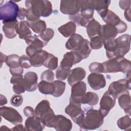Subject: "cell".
I'll return each instance as SVG.
<instances>
[{
  "mask_svg": "<svg viewBox=\"0 0 131 131\" xmlns=\"http://www.w3.org/2000/svg\"><path fill=\"white\" fill-rule=\"evenodd\" d=\"M103 45L106 50V55L108 59L124 56L130 49V36L124 34L117 38L105 40Z\"/></svg>",
  "mask_w": 131,
  "mask_h": 131,
  "instance_id": "1",
  "label": "cell"
},
{
  "mask_svg": "<svg viewBox=\"0 0 131 131\" xmlns=\"http://www.w3.org/2000/svg\"><path fill=\"white\" fill-rule=\"evenodd\" d=\"M103 66V73L122 72L128 74L131 71V64L129 60L124 56H117L109 59L102 63Z\"/></svg>",
  "mask_w": 131,
  "mask_h": 131,
  "instance_id": "2",
  "label": "cell"
},
{
  "mask_svg": "<svg viewBox=\"0 0 131 131\" xmlns=\"http://www.w3.org/2000/svg\"><path fill=\"white\" fill-rule=\"evenodd\" d=\"M104 117L99 110L90 108L85 113L80 128L83 130H93L98 128L103 124Z\"/></svg>",
  "mask_w": 131,
  "mask_h": 131,
  "instance_id": "3",
  "label": "cell"
},
{
  "mask_svg": "<svg viewBox=\"0 0 131 131\" xmlns=\"http://www.w3.org/2000/svg\"><path fill=\"white\" fill-rule=\"evenodd\" d=\"M35 116L38 118L45 126L52 128L55 118V115L50 107V103L47 100H42L36 105Z\"/></svg>",
  "mask_w": 131,
  "mask_h": 131,
  "instance_id": "4",
  "label": "cell"
},
{
  "mask_svg": "<svg viewBox=\"0 0 131 131\" xmlns=\"http://www.w3.org/2000/svg\"><path fill=\"white\" fill-rule=\"evenodd\" d=\"M25 6L38 17H48L52 12V4L48 1L27 0L25 1Z\"/></svg>",
  "mask_w": 131,
  "mask_h": 131,
  "instance_id": "5",
  "label": "cell"
},
{
  "mask_svg": "<svg viewBox=\"0 0 131 131\" xmlns=\"http://www.w3.org/2000/svg\"><path fill=\"white\" fill-rule=\"evenodd\" d=\"M19 8L13 1H7L0 8V19L3 24L16 20Z\"/></svg>",
  "mask_w": 131,
  "mask_h": 131,
  "instance_id": "6",
  "label": "cell"
},
{
  "mask_svg": "<svg viewBox=\"0 0 131 131\" xmlns=\"http://www.w3.org/2000/svg\"><path fill=\"white\" fill-rule=\"evenodd\" d=\"M64 112L79 127L81 126L85 112L81 107V104L70 102L69 104L66 107Z\"/></svg>",
  "mask_w": 131,
  "mask_h": 131,
  "instance_id": "7",
  "label": "cell"
},
{
  "mask_svg": "<svg viewBox=\"0 0 131 131\" xmlns=\"http://www.w3.org/2000/svg\"><path fill=\"white\" fill-rule=\"evenodd\" d=\"M101 17L106 24L115 26L117 28L118 33H123L127 29L126 23L123 21L116 14L110 10H108L106 13Z\"/></svg>",
  "mask_w": 131,
  "mask_h": 131,
  "instance_id": "8",
  "label": "cell"
},
{
  "mask_svg": "<svg viewBox=\"0 0 131 131\" xmlns=\"http://www.w3.org/2000/svg\"><path fill=\"white\" fill-rule=\"evenodd\" d=\"M116 97L109 91L104 93L100 101L99 111L105 117L115 106Z\"/></svg>",
  "mask_w": 131,
  "mask_h": 131,
  "instance_id": "9",
  "label": "cell"
},
{
  "mask_svg": "<svg viewBox=\"0 0 131 131\" xmlns=\"http://www.w3.org/2000/svg\"><path fill=\"white\" fill-rule=\"evenodd\" d=\"M25 40L28 45L26 49V52L29 57L36 52L42 50L45 46L42 41L39 38L38 36L36 35H29L25 39Z\"/></svg>",
  "mask_w": 131,
  "mask_h": 131,
  "instance_id": "10",
  "label": "cell"
},
{
  "mask_svg": "<svg viewBox=\"0 0 131 131\" xmlns=\"http://www.w3.org/2000/svg\"><path fill=\"white\" fill-rule=\"evenodd\" d=\"M1 115L6 120L13 125L20 124L23 122V117L14 108L7 106H2L0 108Z\"/></svg>",
  "mask_w": 131,
  "mask_h": 131,
  "instance_id": "11",
  "label": "cell"
},
{
  "mask_svg": "<svg viewBox=\"0 0 131 131\" xmlns=\"http://www.w3.org/2000/svg\"><path fill=\"white\" fill-rule=\"evenodd\" d=\"M130 90V79H121L112 82L108 88V91L117 97L120 94Z\"/></svg>",
  "mask_w": 131,
  "mask_h": 131,
  "instance_id": "12",
  "label": "cell"
},
{
  "mask_svg": "<svg viewBox=\"0 0 131 131\" xmlns=\"http://www.w3.org/2000/svg\"><path fill=\"white\" fill-rule=\"evenodd\" d=\"M80 1H61L60 10L61 12L69 16L74 15L78 13L80 11Z\"/></svg>",
  "mask_w": 131,
  "mask_h": 131,
  "instance_id": "13",
  "label": "cell"
},
{
  "mask_svg": "<svg viewBox=\"0 0 131 131\" xmlns=\"http://www.w3.org/2000/svg\"><path fill=\"white\" fill-rule=\"evenodd\" d=\"M82 60V57L77 52L72 51L63 55L59 66L70 70L73 65L80 62Z\"/></svg>",
  "mask_w": 131,
  "mask_h": 131,
  "instance_id": "14",
  "label": "cell"
},
{
  "mask_svg": "<svg viewBox=\"0 0 131 131\" xmlns=\"http://www.w3.org/2000/svg\"><path fill=\"white\" fill-rule=\"evenodd\" d=\"M86 85L83 81H79L75 83L72 86L71 95L70 97V102L80 103L81 97L85 93Z\"/></svg>",
  "mask_w": 131,
  "mask_h": 131,
  "instance_id": "15",
  "label": "cell"
},
{
  "mask_svg": "<svg viewBox=\"0 0 131 131\" xmlns=\"http://www.w3.org/2000/svg\"><path fill=\"white\" fill-rule=\"evenodd\" d=\"M88 82L91 88L98 90L105 86L106 80L103 75L100 73H92L88 77Z\"/></svg>",
  "mask_w": 131,
  "mask_h": 131,
  "instance_id": "16",
  "label": "cell"
},
{
  "mask_svg": "<svg viewBox=\"0 0 131 131\" xmlns=\"http://www.w3.org/2000/svg\"><path fill=\"white\" fill-rule=\"evenodd\" d=\"M52 127L57 131H69L72 129V124L70 119L61 115L55 116Z\"/></svg>",
  "mask_w": 131,
  "mask_h": 131,
  "instance_id": "17",
  "label": "cell"
},
{
  "mask_svg": "<svg viewBox=\"0 0 131 131\" xmlns=\"http://www.w3.org/2000/svg\"><path fill=\"white\" fill-rule=\"evenodd\" d=\"M38 77L34 72H28L24 76V82L26 91H35L38 87Z\"/></svg>",
  "mask_w": 131,
  "mask_h": 131,
  "instance_id": "18",
  "label": "cell"
},
{
  "mask_svg": "<svg viewBox=\"0 0 131 131\" xmlns=\"http://www.w3.org/2000/svg\"><path fill=\"white\" fill-rule=\"evenodd\" d=\"M86 75L85 70L81 67L74 68L70 71L68 76V82L69 84L72 86L76 82L83 80Z\"/></svg>",
  "mask_w": 131,
  "mask_h": 131,
  "instance_id": "19",
  "label": "cell"
},
{
  "mask_svg": "<svg viewBox=\"0 0 131 131\" xmlns=\"http://www.w3.org/2000/svg\"><path fill=\"white\" fill-rule=\"evenodd\" d=\"M120 107L124 111L125 113L130 116L131 111V99L128 91H126L120 95L117 98Z\"/></svg>",
  "mask_w": 131,
  "mask_h": 131,
  "instance_id": "20",
  "label": "cell"
},
{
  "mask_svg": "<svg viewBox=\"0 0 131 131\" xmlns=\"http://www.w3.org/2000/svg\"><path fill=\"white\" fill-rule=\"evenodd\" d=\"M45 127L43 123L35 116L28 117L25 121V128L27 130L41 131Z\"/></svg>",
  "mask_w": 131,
  "mask_h": 131,
  "instance_id": "21",
  "label": "cell"
},
{
  "mask_svg": "<svg viewBox=\"0 0 131 131\" xmlns=\"http://www.w3.org/2000/svg\"><path fill=\"white\" fill-rule=\"evenodd\" d=\"M80 8L79 12L84 18L90 20L93 18L94 8L93 4V1L86 0L80 1Z\"/></svg>",
  "mask_w": 131,
  "mask_h": 131,
  "instance_id": "22",
  "label": "cell"
},
{
  "mask_svg": "<svg viewBox=\"0 0 131 131\" xmlns=\"http://www.w3.org/2000/svg\"><path fill=\"white\" fill-rule=\"evenodd\" d=\"M84 40V38L79 34H74L72 35L66 43L67 49L74 51H77L81 47Z\"/></svg>",
  "mask_w": 131,
  "mask_h": 131,
  "instance_id": "23",
  "label": "cell"
},
{
  "mask_svg": "<svg viewBox=\"0 0 131 131\" xmlns=\"http://www.w3.org/2000/svg\"><path fill=\"white\" fill-rule=\"evenodd\" d=\"M118 34V31L114 26L105 24L101 26L99 35L103 38L104 41L109 39L115 38Z\"/></svg>",
  "mask_w": 131,
  "mask_h": 131,
  "instance_id": "24",
  "label": "cell"
},
{
  "mask_svg": "<svg viewBox=\"0 0 131 131\" xmlns=\"http://www.w3.org/2000/svg\"><path fill=\"white\" fill-rule=\"evenodd\" d=\"M48 54L49 53L43 50L36 52L30 57L31 66L34 67H39L43 65Z\"/></svg>",
  "mask_w": 131,
  "mask_h": 131,
  "instance_id": "25",
  "label": "cell"
},
{
  "mask_svg": "<svg viewBox=\"0 0 131 131\" xmlns=\"http://www.w3.org/2000/svg\"><path fill=\"white\" fill-rule=\"evenodd\" d=\"M10 83L13 84V91L16 94H20L25 92L24 77L22 75L12 76L10 79Z\"/></svg>",
  "mask_w": 131,
  "mask_h": 131,
  "instance_id": "26",
  "label": "cell"
},
{
  "mask_svg": "<svg viewBox=\"0 0 131 131\" xmlns=\"http://www.w3.org/2000/svg\"><path fill=\"white\" fill-rule=\"evenodd\" d=\"M18 20L16 19L14 21L4 23L3 26V31L5 36L7 38L11 39L14 38L17 34L16 27Z\"/></svg>",
  "mask_w": 131,
  "mask_h": 131,
  "instance_id": "27",
  "label": "cell"
},
{
  "mask_svg": "<svg viewBox=\"0 0 131 131\" xmlns=\"http://www.w3.org/2000/svg\"><path fill=\"white\" fill-rule=\"evenodd\" d=\"M16 32L18 34L19 38L21 39H25L27 36L32 35V32L28 23L26 20L18 22L16 27Z\"/></svg>",
  "mask_w": 131,
  "mask_h": 131,
  "instance_id": "28",
  "label": "cell"
},
{
  "mask_svg": "<svg viewBox=\"0 0 131 131\" xmlns=\"http://www.w3.org/2000/svg\"><path fill=\"white\" fill-rule=\"evenodd\" d=\"M101 26V25L94 18H93L90 20L86 27V32L90 39L94 36L99 35Z\"/></svg>",
  "mask_w": 131,
  "mask_h": 131,
  "instance_id": "29",
  "label": "cell"
},
{
  "mask_svg": "<svg viewBox=\"0 0 131 131\" xmlns=\"http://www.w3.org/2000/svg\"><path fill=\"white\" fill-rule=\"evenodd\" d=\"M58 30L64 37H69L75 34L76 26L75 23L71 21L59 27Z\"/></svg>",
  "mask_w": 131,
  "mask_h": 131,
  "instance_id": "30",
  "label": "cell"
},
{
  "mask_svg": "<svg viewBox=\"0 0 131 131\" xmlns=\"http://www.w3.org/2000/svg\"><path fill=\"white\" fill-rule=\"evenodd\" d=\"M99 101V97L97 94L94 92H89L85 93L80 98L81 104H86L89 105H95Z\"/></svg>",
  "mask_w": 131,
  "mask_h": 131,
  "instance_id": "31",
  "label": "cell"
},
{
  "mask_svg": "<svg viewBox=\"0 0 131 131\" xmlns=\"http://www.w3.org/2000/svg\"><path fill=\"white\" fill-rule=\"evenodd\" d=\"M94 10H96L99 15L102 17L107 11L108 7L111 4L110 1H93Z\"/></svg>",
  "mask_w": 131,
  "mask_h": 131,
  "instance_id": "32",
  "label": "cell"
},
{
  "mask_svg": "<svg viewBox=\"0 0 131 131\" xmlns=\"http://www.w3.org/2000/svg\"><path fill=\"white\" fill-rule=\"evenodd\" d=\"M39 91L45 95H52L54 91V86L52 82L41 80L38 84Z\"/></svg>",
  "mask_w": 131,
  "mask_h": 131,
  "instance_id": "33",
  "label": "cell"
},
{
  "mask_svg": "<svg viewBox=\"0 0 131 131\" xmlns=\"http://www.w3.org/2000/svg\"><path fill=\"white\" fill-rule=\"evenodd\" d=\"M30 28L37 34H41L46 29V24L45 21L39 19L33 22H28Z\"/></svg>",
  "mask_w": 131,
  "mask_h": 131,
  "instance_id": "34",
  "label": "cell"
},
{
  "mask_svg": "<svg viewBox=\"0 0 131 131\" xmlns=\"http://www.w3.org/2000/svg\"><path fill=\"white\" fill-rule=\"evenodd\" d=\"M91 51L92 49L90 47V41L88 39H84V40L81 47L76 52H77L82 57V59H84L89 56Z\"/></svg>",
  "mask_w": 131,
  "mask_h": 131,
  "instance_id": "35",
  "label": "cell"
},
{
  "mask_svg": "<svg viewBox=\"0 0 131 131\" xmlns=\"http://www.w3.org/2000/svg\"><path fill=\"white\" fill-rule=\"evenodd\" d=\"M20 57L16 54H11L7 56L6 63L9 69H16L21 67L19 63Z\"/></svg>",
  "mask_w": 131,
  "mask_h": 131,
  "instance_id": "36",
  "label": "cell"
},
{
  "mask_svg": "<svg viewBox=\"0 0 131 131\" xmlns=\"http://www.w3.org/2000/svg\"><path fill=\"white\" fill-rule=\"evenodd\" d=\"M58 58L53 54L49 53L45 61L43 66L50 70H54L58 67Z\"/></svg>",
  "mask_w": 131,
  "mask_h": 131,
  "instance_id": "37",
  "label": "cell"
},
{
  "mask_svg": "<svg viewBox=\"0 0 131 131\" xmlns=\"http://www.w3.org/2000/svg\"><path fill=\"white\" fill-rule=\"evenodd\" d=\"M52 83L54 86V91L52 95L55 97L61 96L64 92L66 85V83L59 80H55Z\"/></svg>",
  "mask_w": 131,
  "mask_h": 131,
  "instance_id": "38",
  "label": "cell"
},
{
  "mask_svg": "<svg viewBox=\"0 0 131 131\" xmlns=\"http://www.w3.org/2000/svg\"><path fill=\"white\" fill-rule=\"evenodd\" d=\"M69 18L72 20V21H73L75 24H77L78 25L83 27H86L89 22L90 21L86 18L83 17L81 15L79 12L74 15L69 16Z\"/></svg>",
  "mask_w": 131,
  "mask_h": 131,
  "instance_id": "39",
  "label": "cell"
},
{
  "mask_svg": "<svg viewBox=\"0 0 131 131\" xmlns=\"http://www.w3.org/2000/svg\"><path fill=\"white\" fill-rule=\"evenodd\" d=\"M117 125L121 129L126 130L130 128L131 126L130 118L129 116L125 115L120 118L117 121Z\"/></svg>",
  "mask_w": 131,
  "mask_h": 131,
  "instance_id": "40",
  "label": "cell"
},
{
  "mask_svg": "<svg viewBox=\"0 0 131 131\" xmlns=\"http://www.w3.org/2000/svg\"><path fill=\"white\" fill-rule=\"evenodd\" d=\"M54 35V31L51 28H47L44 32L40 34L38 37L43 42L44 46H46L48 42L53 38Z\"/></svg>",
  "mask_w": 131,
  "mask_h": 131,
  "instance_id": "41",
  "label": "cell"
},
{
  "mask_svg": "<svg viewBox=\"0 0 131 131\" xmlns=\"http://www.w3.org/2000/svg\"><path fill=\"white\" fill-rule=\"evenodd\" d=\"M90 44L92 49L98 50L103 46L104 40L99 35H97L91 38Z\"/></svg>",
  "mask_w": 131,
  "mask_h": 131,
  "instance_id": "42",
  "label": "cell"
},
{
  "mask_svg": "<svg viewBox=\"0 0 131 131\" xmlns=\"http://www.w3.org/2000/svg\"><path fill=\"white\" fill-rule=\"evenodd\" d=\"M70 70L59 67L56 71V77L59 80H64L68 76Z\"/></svg>",
  "mask_w": 131,
  "mask_h": 131,
  "instance_id": "43",
  "label": "cell"
},
{
  "mask_svg": "<svg viewBox=\"0 0 131 131\" xmlns=\"http://www.w3.org/2000/svg\"><path fill=\"white\" fill-rule=\"evenodd\" d=\"M89 69L91 73H103L104 71L103 64L97 62L91 63L89 65Z\"/></svg>",
  "mask_w": 131,
  "mask_h": 131,
  "instance_id": "44",
  "label": "cell"
},
{
  "mask_svg": "<svg viewBox=\"0 0 131 131\" xmlns=\"http://www.w3.org/2000/svg\"><path fill=\"white\" fill-rule=\"evenodd\" d=\"M41 80H45L49 82H52L54 79V74L50 70H47L43 72L40 75Z\"/></svg>",
  "mask_w": 131,
  "mask_h": 131,
  "instance_id": "45",
  "label": "cell"
},
{
  "mask_svg": "<svg viewBox=\"0 0 131 131\" xmlns=\"http://www.w3.org/2000/svg\"><path fill=\"white\" fill-rule=\"evenodd\" d=\"M19 63L20 66L25 69H28L32 67L30 57L25 55L21 56L19 59Z\"/></svg>",
  "mask_w": 131,
  "mask_h": 131,
  "instance_id": "46",
  "label": "cell"
},
{
  "mask_svg": "<svg viewBox=\"0 0 131 131\" xmlns=\"http://www.w3.org/2000/svg\"><path fill=\"white\" fill-rule=\"evenodd\" d=\"M23 102V97L22 95L19 94L14 95L10 99L11 105L15 107H18L21 105Z\"/></svg>",
  "mask_w": 131,
  "mask_h": 131,
  "instance_id": "47",
  "label": "cell"
},
{
  "mask_svg": "<svg viewBox=\"0 0 131 131\" xmlns=\"http://www.w3.org/2000/svg\"><path fill=\"white\" fill-rule=\"evenodd\" d=\"M26 17L27 19V21L28 22H33L39 19V17L36 16L31 10L28 9Z\"/></svg>",
  "mask_w": 131,
  "mask_h": 131,
  "instance_id": "48",
  "label": "cell"
},
{
  "mask_svg": "<svg viewBox=\"0 0 131 131\" xmlns=\"http://www.w3.org/2000/svg\"><path fill=\"white\" fill-rule=\"evenodd\" d=\"M24 114L25 116L29 117L34 116L35 115V111L33 108L29 106H27L24 108Z\"/></svg>",
  "mask_w": 131,
  "mask_h": 131,
  "instance_id": "49",
  "label": "cell"
},
{
  "mask_svg": "<svg viewBox=\"0 0 131 131\" xmlns=\"http://www.w3.org/2000/svg\"><path fill=\"white\" fill-rule=\"evenodd\" d=\"M119 5L122 9L126 10L130 8V1H120Z\"/></svg>",
  "mask_w": 131,
  "mask_h": 131,
  "instance_id": "50",
  "label": "cell"
},
{
  "mask_svg": "<svg viewBox=\"0 0 131 131\" xmlns=\"http://www.w3.org/2000/svg\"><path fill=\"white\" fill-rule=\"evenodd\" d=\"M27 9H25L24 8H20L18 14V18L20 20H23L26 17L27 14Z\"/></svg>",
  "mask_w": 131,
  "mask_h": 131,
  "instance_id": "51",
  "label": "cell"
},
{
  "mask_svg": "<svg viewBox=\"0 0 131 131\" xmlns=\"http://www.w3.org/2000/svg\"><path fill=\"white\" fill-rule=\"evenodd\" d=\"M124 17L127 20H128L129 22L130 21V8L125 10Z\"/></svg>",
  "mask_w": 131,
  "mask_h": 131,
  "instance_id": "52",
  "label": "cell"
},
{
  "mask_svg": "<svg viewBox=\"0 0 131 131\" xmlns=\"http://www.w3.org/2000/svg\"><path fill=\"white\" fill-rule=\"evenodd\" d=\"M11 129L13 130H26V128L24 127L23 125L20 123V124H17L15 126H14Z\"/></svg>",
  "mask_w": 131,
  "mask_h": 131,
  "instance_id": "53",
  "label": "cell"
},
{
  "mask_svg": "<svg viewBox=\"0 0 131 131\" xmlns=\"http://www.w3.org/2000/svg\"><path fill=\"white\" fill-rule=\"evenodd\" d=\"M1 106L4 105L7 103V100L6 97L3 95H1Z\"/></svg>",
  "mask_w": 131,
  "mask_h": 131,
  "instance_id": "54",
  "label": "cell"
},
{
  "mask_svg": "<svg viewBox=\"0 0 131 131\" xmlns=\"http://www.w3.org/2000/svg\"><path fill=\"white\" fill-rule=\"evenodd\" d=\"M1 128H4V129L5 130V129H7V130H10L9 128H8V127H7V126H2Z\"/></svg>",
  "mask_w": 131,
  "mask_h": 131,
  "instance_id": "55",
  "label": "cell"
}]
</instances>
